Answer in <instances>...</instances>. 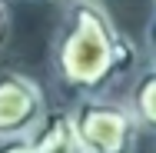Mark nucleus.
<instances>
[{
    "instance_id": "nucleus-8",
    "label": "nucleus",
    "mask_w": 156,
    "mask_h": 153,
    "mask_svg": "<svg viewBox=\"0 0 156 153\" xmlns=\"http://www.w3.org/2000/svg\"><path fill=\"white\" fill-rule=\"evenodd\" d=\"M150 50H153V63H156V20H153V27H150Z\"/></svg>"
},
{
    "instance_id": "nucleus-5",
    "label": "nucleus",
    "mask_w": 156,
    "mask_h": 153,
    "mask_svg": "<svg viewBox=\"0 0 156 153\" xmlns=\"http://www.w3.org/2000/svg\"><path fill=\"white\" fill-rule=\"evenodd\" d=\"M129 107H133L140 126L156 133V70L140 77V83L133 87V97H129Z\"/></svg>"
},
{
    "instance_id": "nucleus-6",
    "label": "nucleus",
    "mask_w": 156,
    "mask_h": 153,
    "mask_svg": "<svg viewBox=\"0 0 156 153\" xmlns=\"http://www.w3.org/2000/svg\"><path fill=\"white\" fill-rule=\"evenodd\" d=\"M0 153H33V150H30V140L20 137V140H7V147H3Z\"/></svg>"
},
{
    "instance_id": "nucleus-7",
    "label": "nucleus",
    "mask_w": 156,
    "mask_h": 153,
    "mask_svg": "<svg viewBox=\"0 0 156 153\" xmlns=\"http://www.w3.org/2000/svg\"><path fill=\"white\" fill-rule=\"evenodd\" d=\"M7 30H10V13H7V3L0 0V43L7 40Z\"/></svg>"
},
{
    "instance_id": "nucleus-3",
    "label": "nucleus",
    "mask_w": 156,
    "mask_h": 153,
    "mask_svg": "<svg viewBox=\"0 0 156 153\" xmlns=\"http://www.w3.org/2000/svg\"><path fill=\"white\" fill-rule=\"evenodd\" d=\"M47 117V97L27 73L0 70V140L30 137Z\"/></svg>"
},
{
    "instance_id": "nucleus-2",
    "label": "nucleus",
    "mask_w": 156,
    "mask_h": 153,
    "mask_svg": "<svg viewBox=\"0 0 156 153\" xmlns=\"http://www.w3.org/2000/svg\"><path fill=\"white\" fill-rule=\"evenodd\" d=\"M73 123H76V133L87 153H133L136 133L143 130L133 107L96 103V100L80 103L73 110Z\"/></svg>"
},
{
    "instance_id": "nucleus-4",
    "label": "nucleus",
    "mask_w": 156,
    "mask_h": 153,
    "mask_svg": "<svg viewBox=\"0 0 156 153\" xmlns=\"http://www.w3.org/2000/svg\"><path fill=\"white\" fill-rule=\"evenodd\" d=\"M27 140L33 153H87L76 133L73 113H63V110H47V117L37 123V130Z\"/></svg>"
},
{
    "instance_id": "nucleus-1",
    "label": "nucleus",
    "mask_w": 156,
    "mask_h": 153,
    "mask_svg": "<svg viewBox=\"0 0 156 153\" xmlns=\"http://www.w3.org/2000/svg\"><path fill=\"white\" fill-rule=\"evenodd\" d=\"M136 63L133 43L113 27L96 0H73L57 43V70L73 90H100Z\"/></svg>"
}]
</instances>
